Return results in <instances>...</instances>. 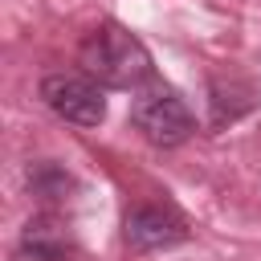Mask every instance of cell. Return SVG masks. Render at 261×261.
I'll use <instances>...</instances> for the list:
<instances>
[{
    "label": "cell",
    "instance_id": "cell-1",
    "mask_svg": "<svg viewBox=\"0 0 261 261\" xmlns=\"http://www.w3.org/2000/svg\"><path fill=\"white\" fill-rule=\"evenodd\" d=\"M77 61H82L86 77H94L98 86H110V90H143L155 77L147 45L114 20L86 33V41L77 49Z\"/></svg>",
    "mask_w": 261,
    "mask_h": 261
},
{
    "label": "cell",
    "instance_id": "cell-2",
    "mask_svg": "<svg viewBox=\"0 0 261 261\" xmlns=\"http://www.w3.org/2000/svg\"><path fill=\"white\" fill-rule=\"evenodd\" d=\"M130 122H135L139 135H143L147 143H155V147H179V143L196 130V118H192L188 102H184L175 90L159 86V82L135 90Z\"/></svg>",
    "mask_w": 261,
    "mask_h": 261
},
{
    "label": "cell",
    "instance_id": "cell-3",
    "mask_svg": "<svg viewBox=\"0 0 261 261\" xmlns=\"http://www.w3.org/2000/svg\"><path fill=\"white\" fill-rule=\"evenodd\" d=\"M41 102L57 118L77 122V126H98L106 118V98H102L98 82L86 73H45L41 77Z\"/></svg>",
    "mask_w": 261,
    "mask_h": 261
},
{
    "label": "cell",
    "instance_id": "cell-4",
    "mask_svg": "<svg viewBox=\"0 0 261 261\" xmlns=\"http://www.w3.org/2000/svg\"><path fill=\"white\" fill-rule=\"evenodd\" d=\"M122 237L130 249L147 253V249H171L179 241H188V224L179 212L171 208H159V204H139L126 212L122 220Z\"/></svg>",
    "mask_w": 261,
    "mask_h": 261
},
{
    "label": "cell",
    "instance_id": "cell-5",
    "mask_svg": "<svg viewBox=\"0 0 261 261\" xmlns=\"http://www.w3.org/2000/svg\"><path fill=\"white\" fill-rule=\"evenodd\" d=\"M12 261H77V245L69 241V232L57 220L37 216V220L24 224Z\"/></svg>",
    "mask_w": 261,
    "mask_h": 261
}]
</instances>
